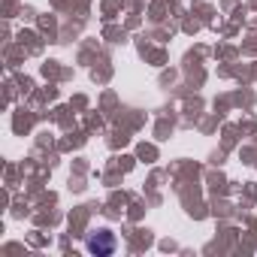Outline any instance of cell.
<instances>
[{"label": "cell", "mask_w": 257, "mask_h": 257, "mask_svg": "<svg viewBox=\"0 0 257 257\" xmlns=\"http://www.w3.org/2000/svg\"><path fill=\"white\" fill-rule=\"evenodd\" d=\"M88 251H91V254H112V251H115V236L106 233V230L97 233V236H91V239H88Z\"/></svg>", "instance_id": "6da1fadb"}]
</instances>
